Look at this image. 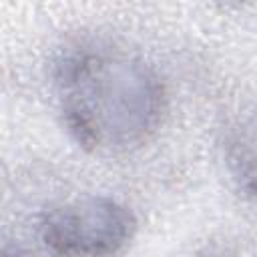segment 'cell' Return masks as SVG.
<instances>
[{
	"mask_svg": "<svg viewBox=\"0 0 257 257\" xmlns=\"http://www.w3.org/2000/svg\"><path fill=\"white\" fill-rule=\"evenodd\" d=\"M52 76L62 124L84 151L131 153L163 124V78L143 56L114 42L86 38L68 44Z\"/></svg>",
	"mask_w": 257,
	"mask_h": 257,
	"instance_id": "obj_1",
	"label": "cell"
},
{
	"mask_svg": "<svg viewBox=\"0 0 257 257\" xmlns=\"http://www.w3.org/2000/svg\"><path fill=\"white\" fill-rule=\"evenodd\" d=\"M135 213L110 197H84L50 207L38 223L40 241L60 255H110L135 235Z\"/></svg>",
	"mask_w": 257,
	"mask_h": 257,
	"instance_id": "obj_2",
	"label": "cell"
},
{
	"mask_svg": "<svg viewBox=\"0 0 257 257\" xmlns=\"http://www.w3.org/2000/svg\"><path fill=\"white\" fill-rule=\"evenodd\" d=\"M223 4H229V6H241V4H245V2H249V0H221Z\"/></svg>",
	"mask_w": 257,
	"mask_h": 257,
	"instance_id": "obj_3",
	"label": "cell"
}]
</instances>
